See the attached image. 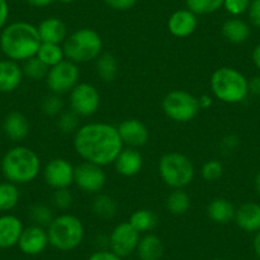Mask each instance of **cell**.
<instances>
[{
    "instance_id": "6da1fadb",
    "label": "cell",
    "mask_w": 260,
    "mask_h": 260,
    "mask_svg": "<svg viewBox=\"0 0 260 260\" xmlns=\"http://www.w3.org/2000/svg\"><path fill=\"white\" fill-rule=\"evenodd\" d=\"M73 146L84 162L101 167L114 164L124 148L117 126L102 121L81 125L74 133Z\"/></svg>"
},
{
    "instance_id": "7a4b0ae2",
    "label": "cell",
    "mask_w": 260,
    "mask_h": 260,
    "mask_svg": "<svg viewBox=\"0 0 260 260\" xmlns=\"http://www.w3.org/2000/svg\"><path fill=\"white\" fill-rule=\"evenodd\" d=\"M41 46L39 29L28 22H14L2 29L0 49L7 59L13 61H26L36 56Z\"/></svg>"
},
{
    "instance_id": "3957f363",
    "label": "cell",
    "mask_w": 260,
    "mask_h": 260,
    "mask_svg": "<svg viewBox=\"0 0 260 260\" xmlns=\"http://www.w3.org/2000/svg\"><path fill=\"white\" fill-rule=\"evenodd\" d=\"M2 172L7 181L16 185L29 184L41 172V159L34 149L16 146L4 154Z\"/></svg>"
},
{
    "instance_id": "277c9868",
    "label": "cell",
    "mask_w": 260,
    "mask_h": 260,
    "mask_svg": "<svg viewBox=\"0 0 260 260\" xmlns=\"http://www.w3.org/2000/svg\"><path fill=\"white\" fill-rule=\"evenodd\" d=\"M209 84L213 96L224 104H239L249 94V81L246 77L231 67L216 69Z\"/></svg>"
},
{
    "instance_id": "5b68a950",
    "label": "cell",
    "mask_w": 260,
    "mask_h": 260,
    "mask_svg": "<svg viewBox=\"0 0 260 260\" xmlns=\"http://www.w3.org/2000/svg\"><path fill=\"white\" fill-rule=\"evenodd\" d=\"M65 59L76 64L96 60L102 54L104 42L101 35L94 29L84 27L74 31L62 42Z\"/></svg>"
},
{
    "instance_id": "8992f818",
    "label": "cell",
    "mask_w": 260,
    "mask_h": 260,
    "mask_svg": "<svg viewBox=\"0 0 260 260\" xmlns=\"http://www.w3.org/2000/svg\"><path fill=\"white\" fill-rule=\"evenodd\" d=\"M46 231L49 244L60 251L77 249L84 239L83 222L77 216L69 213L54 217Z\"/></svg>"
},
{
    "instance_id": "52a82bcc",
    "label": "cell",
    "mask_w": 260,
    "mask_h": 260,
    "mask_svg": "<svg viewBox=\"0 0 260 260\" xmlns=\"http://www.w3.org/2000/svg\"><path fill=\"white\" fill-rule=\"evenodd\" d=\"M158 174L162 181L171 189H185L194 180L195 167L185 154L169 152L159 158Z\"/></svg>"
},
{
    "instance_id": "ba28073f",
    "label": "cell",
    "mask_w": 260,
    "mask_h": 260,
    "mask_svg": "<svg viewBox=\"0 0 260 260\" xmlns=\"http://www.w3.org/2000/svg\"><path fill=\"white\" fill-rule=\"evenodd\" d=\"M162 110L170 120L185 124L197 117L201 107L198 97L184 89H172L162 100Z\"/></svg>"
},
{
    "instance_id": "9c48e42d",
    "label": "cell",
    "mask_w": 260,
    "mask_h": 260,
    "mask_svg": "<svg viewBox=\"0 0 260 260\" xmlns=\"http://www.w3.org/2000/svg\"><path fill=\"white\" fill-rule=\"evenodd\" d=\"M79 77L81 72L78 64L65 59L49 69L45 82L51 93L61 96L64 93H69L79 83Z\"/></svg>"
},
{
    "instance_id": "30bf717a",
    "label": "cell",
    "mask_w": 260,
    "mask_h": 260,
    "mask_svg": "<svg viewBox=\"0 0 260 260\" xmlns=\"http://www.w3.org/2000/svg\"><path fill=\"white\" fill-rule=\"evenodd\" d=\"M71 110L79 117H88L96 114L101 106V94L96 86L87 82H79L69 92Z\"/></svg>"
},
{
    "instance_id": "8fae6325",
    "label": "cell",
    "mask_w": 260,
    "mask_h": 260,
    "mask_svg": "<svg viewBox=\"0 0 260 260\" xmlns=\"http://www.w3.org/2000/svg\"><path fill=\"white\" fill-rule=\"evenodd\" d=\"M141 240V234L127 222H120L112 229L109 236V246L114 254L126 257L133 254Z\"/></svg>"
},
{
    "instance_id": "7c38bea8",
    "label": "cell",
    "mask_w": 260,
    "mask_h": 260,
    "mask_svg": "<svg viewBox=\"0 0 260 260\" xmlns=\"http://www.w3.org/2000/svg\"><path fill=\"white\" fill-rule=\"evenodd\" d=\"M74 184L87 194H99L106 184L104 167L91 162H82L74 167Z\"/></svg>"
},
{
    "instance_id": "4fadbf2b",
    "label": "cell",
    "mask_w": 260,
    "mask_h": 260,
    "mask_svg": "<svg viewBox=\"0 0 260 260\" xmlns=\"http://www.w3.org/2000/svg\"><path fill=\"white\" fill-rule=\"evenodd\" d=\"M44 180L54 190L65 189L74 184V166L68 159L56 157L45 165Z\"/></svg>"
},
{
    "instance_id": "5bb4252c",
    "label": "cell",
    "mask_w": 260,
    "mask_h": 260,
    "mask_svg": "<svg viewBox=\"0 0 260 260\" xmlns=\"http://www.w3.org/2000/svg\"><path fill=\"white\" fill-rule=\"evenodd\" d=\"M117 132L124 146L141 148L149 141V130L143 121L138 119H126L117 126Z\"/></svg>"
},
{
    "instance_id": "9a60e30c",
    "label": "cell",
    "mask_w": 260,
    "mask_h": 260,
    "mask_svg": "<svg viewBox=\"0 0 260 260\" xmlns=\"http://www.w3.org/2000/svg\"><path fill=\"white\" fill-rule=\"evenodd\" d=\"M49 245V236L45 227L32 224L26 227L18 241V247L26 255H39Z\"/></svg>"
},
{
    "instance_id": "2e32d148",
    "label": "cell",
    "mask_w": 260,
    "mask_h": 260,
    "mask_svg": "<svg viewBox=\"0 0 260 260\" xmlns=\"http://www.w3.org/2000/svg\"><path fill=\"white\" fill-rule=\"evenodd\" d=\"M197 27H198L197 14H194L187 8L174 12L167 22V28H169L170 34L177 39H185V37L191 36Z\"/></svg>"
},
{
    "instance_id": "e0dca14e",
    "label": "cell",
    "mask_w": 260,
    "mask_h": 260,
    "mask_svg": "<svg viewBox=\"0 0 260 260\" xmlns=\"http://www.w3.org/2000/svg\"><path fill=\"white\" fill-rule=\"evenodd\" d=\"M22 67L11 59L0 60V93H12L23 81Z\"/></svg>"
},
{
    "instance_id": "ac0fdd59",
    "label": "cell",
    "mask_w": 260,
    "mask_h": 260,
    "mask_svg": "<svg viewBox=\"0 0 260 260\" xmlns=\"http://www.w3.org/2000/svg\"><path fill=\"white\" fill-rule=\"evenodd\" d=\"M117 174L124 177H133L141 172L143 167V156L137 148H122L112 164Z\"/></svg>"
},
{
    "instance_id": "d6986e66",
    "label": "cell",
    "mask_w": 260,
    "mask_h": 260,
    "mask_svg": "<svg viewBox=\"0 0 260 260\" xmlns=\"http://www.w3.org/2000/svg\"><path fill=\"white\" fill-rule=\"evenodd\" d=\"M23 230V223L14 214L0 216V249H11L18 245Z\"/></svg>"
},
{
    "instance_id": "ffe728a7",
    "label": "cell",
    "mask_w": 260,
    "mask_h": 260,
    "mask_svg": "<svg viewBox=\"0 0 260 260\" xmlns=\"http://www.w3.org/2000/svg\"><path fill=\"white\" fill-rule=\"evenodd\" d=\"M3 133L13 142H22L29 134V121L22 112L13 111L3 121Z\"/></svg>"
},
{
    "instance_id": "44dd1931",
    "label": "cell",
    "mask_w": 260,
    "mask_h": 260,
    "mask_svg": "<svg viewBox=\"0 0 260 260\" xmlns=\"http://www.w3.org/2000/svg\"><path fill=\"white\" fill-rule=\"evenodd\" d=\"M37 29H39L41 42H46V44L60 45L68 37L67 26L61 19L56 18V17H49V18L44 19L39 24Z\"/></svg>"
},
{
    "instance_id": "7402d4cb",
    "label": "cell",
    "mask_w": 260,
    "mask_h": 260,
    "mask_svg": "<svg viewBox=\"0 0 260 260\" xmlns=\"http://www.w3.org/2000/svg\"><path fill=\"white\" fill-rule=\"evenodd\" d=\"M235 222L237 226L246 232H257L260 231V206L256 203L241 204L236 209L235 214Z\"/></svg>"
},
{
    "instance_id": "603a6c76",
    "label": "cell",
    "mask_w": 260,
    "mask_h": 260,
    "mask_svg": "<svg viewBox=\"0 0 260 260\" xmlns=\"http://www.w3.org/2000/svg\"><path fill=\"white\" fill-rule=\"evenodd\" d=\"M236 208L226 198H214L207 206V216L217 224H227L235 221Z\"/></svg>"
},
{
    "instance_id": "cb8c5ba5",
    "label": "cell",
    "mask_w": 260,
    "mask_h": 260,
    "mask_svg": "<svg viewBox=\"0 0 260 260\" xmlns=\"http://www.w3.org/2000/svg\"><path fill=\"white\" fill-rule=\"evenodd\" d=\"M164 250L162 240L157 235L148 232L141 237L136 251L141 260H161Z\"/></svg>"
},
{
    "instance_id": "d4e9b609",
    "label": "cell",
    "mask_w": 260,
    "mask_h": 260,
    "mask_svg": "<svg viewBox=\"0 0 260 260\" xmlns=\"http://www.w3.org/2000/svg\"><path fill=\"white\" fill-rule=\"evenodd\" d=\"M250 27L240 18H230L222 26V35L231 44H244L250 37Z\"/></svg>"
},
{
    "instance_id": "484cf974",
    "label": "cell",
    "mask_w": 260,
    "mask_h": 260,
    "mask_svg": "<svg viewBox=\"0 0 260 260\" xmlns=\"http://www.w3.org/2000/svg\"><path fill=\"white\" fill-rule=\"evenodd\" d=\"M96 73L105 83H111L119 74V62L110 52H102L96 59Z\"/></svg>"
},
{
    "instance_id": "4316f807",
    "label": "cell",
    "mask_w": 260,
    "mask_h": 260,
    "mask_svg": "<svg viewBox=\"0 0 260 260\" xmlns=\"http://www.w3.org/2000/svg\"><path fill=\"white\" fill-rule=\"evenodd\" d=\"M119 209V204H117L116 199L112 198L111 195L107 194H96L93 202H92V212L96 217L107 221V219H112L117 213Z\"/></svg>"
},
{
    "instance_id": "83f0119b",
    "label": "cell",
    "mask_w": 260,
    "mask_h": 260,
    "mask_svg": "<svg viewBox=\"0 0 260 260\" xmlns=\"http://www.w3.org/2000/svg\"><path fill=\"white\" fill-rule=\"evenodd\" d=\"M191 207L190 195L184 189H172L167 195L166 209L174 216H184Z\"/></svg>"
},
{
    "instance_id": "f1b7e54d",
    "label": "cell",
    "mask_w": 260,
    "mask_h": 260,
    "mask_svg": "<svg viewBox=\"0 0 260 260\" xmlns=\"http://www.w3.org/2000/svg\"><path fill=\"white\" fill-rule=\"evenodd\" d=\"M129 223L139 232V234H148L156 227L157 216L153 211L147 208L137 209L132 213Z\"/></svg>"
},
{
    "instance_id": "f546056e",
    "label": "cell",
    "mask_w": 260,
    "mask_h": 260,
    "mask_svg": "<svg viewBox=\"0 0 260 260\" xmlns=\"http://www.w3.org/2000/svg\"><path fill=\"white\" fill-rule=\"evenodd\" d=\"M18 186L13 182H0V212H11L19 203Z\"/></svg>"
},
{
    "instance_id": "4dcf8cb0",
    "label": "cell",
    "mask_w": 260,
    "mask_h": 260,
    "mask_svg": "<svg viewBox=\"0 0 260 260\" xmlns=\"http://www.w3.org/2000/svg\"><path fill=\"white\" fill-rule=\"evenodd\" d=\"M36 56L49 68H52L61 62L62 60H65L64 49L61 45L46 44V42H41V46H40Z\"/></svg>"
},
{
    "instance_id": "1f68e13d",
    "label": "cell",
    "mask_w": 260,
    "mask_h": 260,
    "mask_svg": "<svg viewBox=\"0 0 260 260\" xmlns=\"http://www.w3.org/2000/svg\"><path fill=\"white\" fill-rule=\"evenodd\" d=\"M49 69V67H46L37 56L26 60V61H23V65H22L23 76L26 78L31 79V81H42V79H46Z\"/></svg>"
},
{
    "instance_id": "d6a6232c",
    "label": "cell",
    "mask_w": 260,
    "mask_h": 260,
    "mask_svg": "<svg viewBox=\"0 0 260 260\" xmlns=\"http://www.w3.org/2000/svg\"><path fill=\"white\" fill-rule=\"evenodd\" d=\"M224 0H185L186 8L197 16H206L219 11Z\"/></svg>"
},
{
    "instance_id": "836d02e7",
    "label": "cell",
    "mask_w": 260,
    "mask_h": 260,
    "mask_svg": "<svg viewBox=\"0 0 260 260\" xmlns=\"http://www.w3.org/2000/svg\"><path fill=\"white\" fill-rule=\"evenodd\" d=\"M79 119L81 117L76 112L72 111V110H69V111H62L57 116V129L64 134H74L78 130V127L81 126L79 125Z\"/></svg>"
},
{
    "instance_id": "e575fe53",
    "label": "cell",
    "mask_w": 260,
    "mask_h": 260,
    "mask_svg": "<svg viewBox=\"0 0 260 260\" xmlns=\"http://www.w3.org/2000/svg\"><path fill=\"white\" fill-rule=\"evenodd\" d=\"M29 218L37 226L47 227L54 219V214H52L51 208L46 204H35L29 208Z\"/></svg>"
},
{
    "instance_id": "d590c367",
    "label": "cell",
    "mask_w": 260,
    "mask_h": 260,
    "mask_svg": "<svg viewBox=\"0 0 260 260\" xmlns=\"http://www.w3.org/2000/svg\"><path fill=\"white\" fill-rule=\"evenodd\" d=\"M41 109L42 112H44L46 116H59L62 112V109H64V102H62L60 94L51 93L49 94V96L45 97L44 101H42L41 104Z\"/></svg>"
},
{
    "instance_id": "8d00e7d4",
    "label": "cell",
    "mask_w": 260,
    "mask_h": 260,
    "mask_svg": "<svg viewBox=\"0 0 260 260\" xmlns=\"http://www.w3.org/2000/svg\"><path fill=\"white\" fill-rule=\"evenodd\" d=\"M202 177L208 182H214L219 180L223 175V165L218 159H209L202 166Z\"/></svg>"
},
{
    "instance_id": "74e56055",
    "label": "cell",
    "mask_w": 260,
    "mask_h": 260,
    "mask_svg": "<svg viewBox=\"0 0 260 260\" xmlns=\"http://www.w3.org/2000/svg\"><path fill=\"white\" fill-rule=\"evenodd\" d=\"M52 204L56 209L67 211L73 204V194L71 192L69 187L65 189H56L52 194Z\"/></svg>"
},
{
    "instance_id": "f35d334b",
    "label": "cell",
    "mask_w": 260,
    "mask_h": 260,
    "mask_svg": "<svg viewBox=\"0 0 260 260\" xmlns=\"http://www.w3.org/2000/svg\"><path fill=\"white\" fill-rule=\"evenodd\" d=\"M251 0H224L223 8L231 16H240L249 9Z\"/></svg>"
},
{
    "instance_id": "ab89813d",
    "label": "cell",
    "mask_w": 260,
    "mask_h": 260,
    "mask_svg": "<svg viewBox=\"0 0 260 260\" xmlns=\"http://www.w3.org/2000/svg\"><path fill=\"white\" fill-rule=\"evenodd\" d=\"M239 144H240L239 138H237L236 136H234V134H230V136H226L222 138L219 147H221L222 153L231 154L236 151Z\"/></svg>"
},
{
    "instance_id": "60d3db41",
    "label": "cell",
    "mask_w": 260,
    "mask_h": 260,
    "mask_svg": "<svg viewBox=\"0 0 260 260\" xmlns=\"http://www.w3.org/2000/svg\"><path fill=\"white\" fill-rule=\"evenodd\" d=\"M104 2L109 8L119 12L129 11L137 4V0H104Z\"/></svg>"
},
{
    "instance_id": "b9f144b4",
    "label": "cell",
    "mask_w": 260,
    "mask_h": 260,
    "mask_svg": "<svg viewBox=\"0 0 260 260\" xmlns=\"http://www.w3.org/2000/svg\"><path fill=\"white\" fill-rule=\"evenodd\" d=\"M249 19L255 27L260 28V0H251L249 9Z\"/></svg>"
},
{
    "instance_id": "7bdbcfd3",
    "label": "cell",
    "mask_w": 260,
    "mask_h": 260,
    "mask_svg": "<svg viewBox=\"0 0 260 260\" xmlns=\"http://www.w3.org/2000/svg\"><path fill=\"white\" fill-rule=\"evenodd\" d=\"M88 260H122V257L117 256L111 250H99V251L93 252L88 257Z\"/></svg>"
},
{
    "instance_id": "ee69618b",
    "label": "cell",
    "mask_w": 260,
    "mask_h": 260,
    "mask_svg": "<svg viewBox=\"0 0 260 260\" xmlns=\"http://www.w3.org/2000/svg\"><path fill=\"white\" fill-rule=\"evenodd\" d=\"M9 18V6L7 0H0V31L7 26Z\"/></svg>"
},
{
    "instance_id": "f6af8a7d",
    "label": "cell",
    "mask_w": 260,
    "mask_h": 260,
    "mask_svg": "<svg viewBox=\"0 0 260 260\" xmlns=\"http://www.w3.org/2000/svg\"><path fill=\"white\" fill-rule=\"evenodd\" d=\"M249 92H251L254 96L260 97V76L254 77L251 81H249Z\"/></svg>"
},
{
    "instance_id": "bcb514c9",
    "label": "cell",
    "mask_w": 260,
    "mask_h": 260,
    "mask_svg": "<svg viewBox=\"0 0 260 260\" xmlns=\"http://www.w3.org/2000/svg\"><path fill=\"white\" fill-rule=\"evenodd\" d=\"M198 102H199V107H201V110H207L213 105V97L204 93L198 97Z\"/></svg>"
},
{
    "instance_id": "7dc6e473",
    "label": "cell",
    "mask_w": 260,
    "mask_h": 260,
    "mask_svg": "<svg viewBox=\"0 0 260 260\" xmlns=\"http://www.w3.org/2000/svg\"><path fill=\"white\" fill-rule=\"evenodd\" d=\"M27 3L35 8H46L54 3V0H27Z\"/></svg>"
},
{
    "instance_id": "c3c4849f",
    "label": "cell",
    "mask_w": 260,
    "mask_h": 260,
    "mask_svg": "<svg viewBox=\"0 0 260 260\" xmlns=\"http://www.w3.org/2000/svg\"><path fill=\"white\" fill-rule=\"evenodd\" d=\"M251 57H252V62H254V65L260 71V44L254 49Z\"/></svg>"
},
{
    "instance_id": "681fc988",
    "label": "cell",
    "mask_w": 260,
    "mask_h": 260,
    "mask_svg": "<svg viewBox=\"0 0 260 260\" xmlns=\"http://www.w3.org/2000/svg\"><path fill=\"white\" fill-rule=\"evenodd\" d=\"M252 246H254L255 254H256V256L260 259V231H257L256 236L254 237V242H252Z\"/></svg>"
},
{
    "instance_id": "f907efd6",
    "label": "cell",
    "mask_w": 260,
    "mask_h": 260,
    "mask_svg": "<svg viewBox=\"0 0 260 260\" xmlns=\"http://www.w3.org/2000/svg\"><path fill=\"white\" fill-rule=\"evenodd\" d=\"M255 189H256L257 194L260 195V172L257 174L256 179H255Z\"/></svg>"
},
{
    "instance_id": "816d5d0a",
    "label": "cell",
    "mask_w": 260,
    "mask_h": 260,
    "mask_svg": "<svg viewBox=\"0 0 260 260\" xmlns=\"http://www.w3.org/2000/svg\"><path fill=\"white\" fill-rule=\"evenodd\" d=\"M59 2H61V3L64 4H71V3H74V2H77V0H59Z\"/></svg>"
},
{
    "instance_id": "f5cc1de1",
    "label": "cell",
    "mask_w": 260,
    "mask_h": 260,
    "mask_svg": "<svg viewBox=\"0 0 260 260\" xmlns=\"http://www.w3.org/2000/svg\"><path fill=\"white\" fill-rule=\"evenodd\" d=\"M212 260H223V259H212Z\"/></svg>"
}]
</instances>
